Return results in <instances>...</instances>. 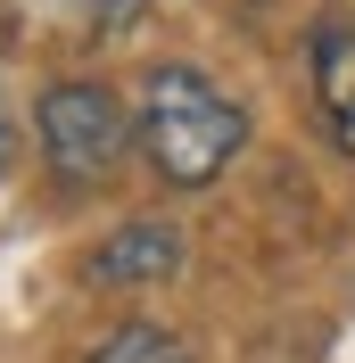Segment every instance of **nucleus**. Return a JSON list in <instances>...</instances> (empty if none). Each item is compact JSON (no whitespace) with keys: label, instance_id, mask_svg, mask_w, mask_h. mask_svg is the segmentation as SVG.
<instances>
[{"label":"nucleus","instance_id":"nucleus-1","mask_svg":"<svg viewBox=\"0 0 355 363\" xmlns=\"http://www.w3.org/2000/svg\"><path fill=\"white\" fill-rule=\"evenodd\" d=\"M133 124H141L149 165L174 182V190H207L223 165L240 157V140H248V116L231 108L199 67H157L149 83H141V116Z\"/></svg>","mask_w":355,"mask_h":363},{"label":"nucleus","instance_id":"nucleus-2","mask_svg":"<svg viewBox=\"0 0 355 363\" xmlns=\"http://www.w3.org/2000/svg\"><path fill=\"white\" fill-rule=\"evenodd\" d=\"M33 133H42V157L58 182H75V190H91V182H108L116 165H124V149H133V108L116 99L108 83H50L42 108H33Z\"/></svg>","mask_w":355,"mask_h":363},{"label":"nucleus","instance_id":"nucleus-3","mask_svg":"<svg viewBox=\"0 0 355 363\" xmlns=\"http://www.w3.org/2000/svg\"><path fill=\"white\" fill-rule=\"evenodd\" d=\"M165 272H182V231H165V223H124L91 248L99 289H141V281H165Z\"/></svg>","mask_w":355,"mask_h":363},{"label":"nucleus","instance_id":"nucleus-4","mask_svg":"<svg viewBox=\"0 0 355 363\" xmlns=\"http://www.w3.org/2000/svg\"><path fill=\"white\" fill-rule=\"evenodd\" d=\"M306 67H314V99H322V133L355 157V25H314Z\"/></svg>","mask_w":355,"mask_h":363},{"label":"nucleus","instance_id":"nucleus-5","mask_svg":"<svg viewBox=\"0 0 355 363\" xmlns=\"http://www.w3.org/2000/svg\"><path fill=\"white\" fill-rule=\"evenodd\" d=\"M91 363H190V355H182L165 330H149V322H124V330H116V339L99 347Z\"/></svg>","mask_w":355,"mask_h":363},{"label":"nucleus","instance_id":"nucleus-6","mask_svg":"<svg viewBox=\"0 0 355 363\" xmlns=\"http://www.w3.org/2000/svg\"><path fill=\"white\" fill-rule=\"evenodd\" d=\"M75 17H83V25H133L141 0H75Z\"/></svg>","mask_w":355,"mask_h":363},{"label":"nucleus","instance_id":"nucleus-7","mask_svg":"<svg viewBox=\"0 0 355 363\" xmlns=\"http://www.w3.org/2000/svg\"><path fill=\"white\" fill-rule=\"evenodd\" d=\"M9 149H17V140H9V116H0V174H9Z\"/></svg>","mask_w":355,"mask_h":363}]
</instances>
